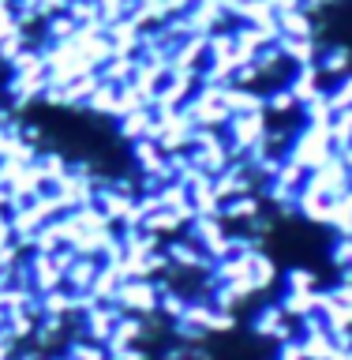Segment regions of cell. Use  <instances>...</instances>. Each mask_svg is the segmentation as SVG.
<instances>
[{"label":"cell","instance_id":"6da1fadb","mask_svg":"<svg viewBox=\"0 0 352 360\" xmlns=\"http://www.w3.org/2000/svg\"><path fill=\"white\" fill-rule=\"evenodd\" d=\"M157 300H162V285L154 278H124V285L117 292V308L124 315H157Z\"/></svg>","mask_w":352,"mask_h":360}]
</instances>
